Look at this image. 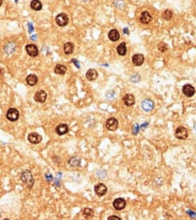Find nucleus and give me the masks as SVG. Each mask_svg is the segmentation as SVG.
Wrapping results in <instances>:
<instances>
[{
  "mask_svg": "<svg viewBox=\"0 0 196 220\" xmlns=\"http://www.w3.org/2000/svg\"><path fill=\"white\" fill-rule=\"evenodd\" d=\"M2 3H3V1H2V0H0V6L2 5Z\"/></svg>",
  "mask_w": 196,
  "mask_h": 220,
  "instance_id": "7c9ffc66",
  "label": "nucleus"
},
{
  "mask_svg": "<svg viewBox=\"0 0 196 220\" xmlns=\"http://www.w3.org/2000/svg\"><path fill=\"white\" fill-rule=\"evenodd\" d=\"M28 139H29V141L32 144H38V143L41 142L42 137H41V135H39L37 133H34V132H33V133H30L28 136Z\"/></svg>",
  "mask_w": 196,
  "mask_h": 220,
  "instance_id": "9b49d317",
  "label": "nucleus"
},
{
  "mask_svg": "<svg viewBox=\"0 0 196 220\" xmlns=\"http://www.w3.org/2000/svg\"><path fill=\"white\" fill-rule=\"evenodd\" d=\"M21 179L28 187H32L33 185L34 180H33L32 173H30V171H29V170H26L21 174Z\"/></svg>",
  "mask_w": 196,
  "mask_h": 220,
  "instance_id": "f257e3e1",
  "label": "nucleus"
},
{
  "mask_svg": "<svg viewBox=\"0 0 196 220\" xmlns=\"http://www.w3.org/2000/svg\"><path fill=\"white\" fill-rule=\"evenodd\" d=\"M108 36H109V39H110L111 41H117L118 39L120 38V33L119 32H118L117 29H111L110 32H109V34H108Z\"/></svg>",
  "mask_w": 196,
  "mask_h": 220,
  "instance_id": "a211bd4d",
  "label": "nucleus"
},
{
  "mask_svg": "<svg viewBox=\"0 0 196 220\" xmlns=\"http://www.w3.org/2000/svg\"><path fill=\"white\" fill-rule=\"evenodd\" d=\"M158 49H159L161 52H166L168 48H167V45H166V44L162 42V43H160L159 45H158Z\"/></svg>",
  "mask_w": 196,
  "mask_h": 220,
  "instance_id": "bb28decb",
  "label": "nucleus"
},
{
  "mask_svg": "<svg viewBox=\"0 0 196 220\" xmlns=\"http://www.w3.org/2000/svg\"><path fill=\"white\" fill-rule=\"evenodd\" d=\"M56 23L59 26H65L67 25L69 23V18L67 16V14L65 13H61V14H58L57 17H56Z\"/></svg>",
  "mask_w": 196,
  "mask_h": 220,
  "instance_id": "f03ea898",
  "label": "nucleus"
},
{
  "mask_svg": "<svg viewBox=\"0 0 196 220\" xmlns=\"http://www.w3.org/2000/svg\"><path fill=\"white\" fill-rule=\"evenodd\" d=\"M30 8L34 11H39V10H41L42 4L39 0H33V1L30 2Z\"/></svg>",
  "mask_w": 196,
  "mask_h": 220,
  "instance_id": "aec40b11",
  "label": "nucleus"
},
{
  "mask_svg": "<svg viewBox=\"0 0 196 220\" xmlns=\"http://www.w3.org/2000/svg\"><path fill=\"white\" fill-rule=\"evenodd\" d=\"M113 205H114V208L117 210H122V209H124L126 208V201L124 199H121V198H119V199H117V200L114 201V202H113Z\"/></svg>",
  "mask_w": 196,
  "mask_h": 220,
  "instance_id": "ddd939ff",
  "label": "nucleus"
},
{
  "mask_svg": "<svg viewBox=\"0 0 196 220\" xmlns=\"http://www.w3.org/2000/svg\"><path fill=\"white\" fill-rule=\"evenodd\" d=\"M176 137L180 140H184L188 137V131L182 126L178 127V128L176 130Z\"/></svg>",
  "mask_w": 196,
  "mask_h": 220,
  "instance_id": "20e7f679",
  "label": "nucleus"
},
{
  "mask_svg": "<svg viewBox=\"0 0 196 220\" xmlns=\"http://www.w3.org/2000/svg\"><path fill=\"white\" fill-rule=\"evenodd\" d=\"M115 96V93H114V91H112V90H109L107 91V93H106V97L108 99H111L113 98V97Z\"/></svg>",
  "mask_w": 196,
  "mask_h": 220,
  "instance_id": "cd10ccee",
  "label": "nucleus"
},
{
  "mask_svg": "<svg viewBox=\"0 0 196 220\" xmlns=\"http://www.w3.org/2000/svg\"><path fill=\"white\" fill-rule=\"evenodd\" d=\"M55 73L57 74H65L67 72V68L65 67L64 65H57L55 67V69H54Z\"/></svg>",
  "mask_w": 196,
  "mask_h": 220,
  "instance_id": "5701e85b",
  "label": "nucleus"
},
{
  "mask_svg": "<svg viewBox=\"0 0 196 220\" xmlns=\"http://www.w3.org/2000/svg\"><path fill=\"white\" fill-rule=\"evenodd\" d=\"M69 131V127L67 124H65V123H62V124H59L57 127H56V133L58 135H64L68 133Z\"/></svg>",
  "mask_w": 196,
  "mask_h": 220,
  "instance_id": "2eb2a0df",
  "label": "nucleus"
},
{
  "mask_svg": "<svg viewBox=\"0 0 196 220\" xmlns=\"http://www.w3.org/2000/svg\"><path fill=\"white\" fill-rule=\"evenodd\" d=\"M132 63L136 66H141L143 63H144V56L142 54H136L132 57Z\"/></svg>",
  "mask_w": 196,
  "mask_h": 220,
  "instance_id": "4468645a",
  "label": "nucleus"
},
{
  "mask_svg": "<svg viewBox=\"0 0 196 220\" xmlns=\"http://www.w3.org/2000/svg\"><path fill=\"white\" fill-rule=\"evenodd\" d=\"M26 50L30 57H36L38 55V49L34 44H28L26 46Z\"/></svg>",
  "mask_w": 196,
  "mask_h": 220,
  "instance_id": "1a4fd4ad",
  "label": "nucleus"
},
{
  "mask_svg": "<svg viewBox=\"0 0 196 220\" xmlns=\"http://www.w3.org/2000/svg\"><path fill=\"white\" fill-rule=\"evenodd\" d=\"M107 191H108L107 187L104 184H102V183H99L97 185H95V187H94V192H95V194H96V195H98V196H100V197L106 195Z\"/></svg>",
  "mask_w": 196,
  "mask_h": 220,
  "instance_id": "39448f33",
  "label": "nucleus"
},
{
  "mask_svg": "<svg viewBox=\"0 0 196 220\" xmlns=\"http://www.w3.org/2000/svg\"><path fill=\"white\" fill-rule=\"evenodd\" d=\"M141 107H142V110L144 112H147V113L151 112L154 108V103H153V101H151L150 99H145L142 102Z\"/></svg>",
  "mask_w": 196,
  "mask_h": 220,
  "instance_id": "0eeeda50",
  "label": "nucleus"
},
{
  "mask_svg": "<svg viewBox=\"0 0 196 220\" xmlns=\"http://www.w3.org/2000/svg\"><path fill=\"white\" fill-rule=\"evenodd\" d=\"M124 103L126 106H128V107H130V106H132L136 102V99H134V96L132 94H127L125 97H124Z\"/></svg>",
  "mask_w": 196,
  "mask_h": 220,
  "instance_id": "dca6fc26",
  "label": "nucleus"
},
{
  "mask_svg": "<svg viewBox=\"0 0 196 220\" xmlns=\"http://www.w3.org/2000/svg\"><path fill=\"white\" fill-rule=\"evenodd\" d=\"M69 164L73 166V167H77L78 165L81 164V160H80V157H72L71 160L69 161Z\"/></svg>",
  "mask_w": 196,
  "mask_h": 220,
  "instance_id": "b1692460",
  "label": "nucleus"
},
{
  "mask_svg": "<svg viewBox=\"0 0 196 220\" xmlns=\"http://www.w3.org/2000/svg\"><path fill=\"white\" fill-rule=\"evenodd\" d=\"M194 130L196 131V123H195V124H194Z\"/></svg>",
  "mask_w": 196,
  "mask_h": 220,
  "instance_id": "2f4dec72",
  "label": "nucleus"
},
{
  "mask_svg": "<svg viewBox=\"0 0 196 220\" xmlns=\"http://www.w3.org/2000/svg\"><path fill=\"white\" fill-rule=\"evenodd\" d=\"M2 73H3V72H2V69L0 68V76H1V74H2Z\"/></svg>",
  "mask_w": 196,
  "mask_h": 220,
  "instance_id": "c756f323",
  "label": "nucleus"
},
{
  "mask_svg": "<svg viewBox=\"0 0 196 220\" xmlns=\"http://www.w3.org/2000/svg\"><path fill=\"white\" fill-rule=\"evenodd\" d=\"M6 117L10 121H16L19 118V111L17 109L11 108V109L8 110Z\"/></svg>",
  "mask_w": 196,
  "mask_h": 220,
  "instance_id": "7ed1b4c3",
  "label": "nucleus"
},
{
  "mask_svg": "<svg viewBox=\"0 0 196 220\" xmlns=\"http://www.w3.org/2000/svg\"><path fill=\"white\" fill-rule=\"evenodd\" d=\"M162 16H163V19L164 20L170 21V20L172 19V17H173V12L171 10H166V11H164Z\"/></svg>",
  "mask_w": 196,
  "mask_h": 220,
  "instance_id": "a878e982",
  "label": "nucleus"
},
{
  "mask_svg": "<svg viewBox=\"0 0 196 220\" xmlns=\"http://www.w3.org/2000/svg\"><path fill=\"white\" fill-rule=\"evenodd\" d=\"M37 76L36 74H29V76H27V83L29 85V86H33L36 85L37 83Z\"/></svg>",
  "mask_w": 196,
  "mask_h": 220,
  "instance_id": "6ab92c4d",
  "label": "nucleus"
},
{
  "mask_svg": "<svg viewBox=\"0 0 196 220\" xmlns=\"http://www.w3.org/2000/svg\"><path fill=\"white\" fill-rule=\"evenodd\" d=\"M97 76H98V73H97V70H95L94 69H89L88 70V73H86V78L90 81L95 80V79L97 78Z\"/></svg>",
  "mask_w": 196,
  "mask_h": 220,
  "instance_id": "f3484780",
  "label": "nucleus"
},
{
  "mask_svg": "<svg viewBox=\"0 0 196 220\" xmlns=\"http://www.w3.org/2000/svg\"><path fill=\"white\" fill-rule=\"evenodd\" d=\"M84 1H88V0H84Z\"/></svg>",
  "mask_w": 196,
  "mask_h": 220,
  "instance_id": "473e14b6",
  "label": "nucleus"
},
{
  "mask_svg": "<svg viewBox=\"0 0 196 220\" xmlns=\"http://www.w3.org/2000/svg\"><path fill=\"white\" fill-rule=\"evenodd\" d=\"M151 20H152V17L149 14V12H147V11L142 12L141 15H140V18H139V21H140V23L141 24H144V25L149 24L150 22H151Z\"/></svg>",
  "mask_w": 196,
  "mask_h": 220,
  "instance_id": "f8f14e48",
  "label": "nucleus"
},
{
  "mask_svg": "<svg viewBox=\"0 0 196 220\" xmlns=\"http://www.w3.org/2000/svg\"><path fill=\"white\" fill-rule=\"evenodd\" d=\"M74 51V44L71 42H67L64 44V52L65 54L67 55H71Z\"/></svg>",
  "mask_w": 196,
  "mask_h": 220,
  "instance_id": "412c9836",
  "label": "nucleus"
},
{
  "mask_svg": "<svg viewBox=\"0 0 196 220\" xmlns=\"http://www.w3.org/2000/svg\"><path fill=\"white\" fill-rule=\"evenodd\" d=\"M46 98H47V94H46V92L43 90L37 91L36 95H34V100L38 103H44L46 101Z\"/></svg>",
  "mask_w": 196,
  "mask_h": 220,
  "instance_id": "6e6552de",
  "label": "nucleus"
},
{
  "mask_svg": "<svg viewBox=\"0 0 196 220\" xmlns=\"http://www.w3.org/2000/svg\"><path fill=\"white\" fill-rule=\"evenodd\" d=\"M118 120H116L115 117H110L108 118V120L106 121V127L108 130L110 131H115L118 128Z\"/></svg>",
  "mask_w": 196,
  "mask_h": 220,
  "instance_id": "423d86ee",
  "label": "nucleus"
},
{
  "mask_svg": "<svg viewBox=\"0 0 196 220\" xmlns=\"http://www.w3.org/2000/svg\"><path fill=\"white\" fill-rule=\"evenodd\" d=\"M117 52H118V54L121 56L126 55V53H127V47H126L125 42H122L121 44H119V46L117 47Z\"/></svg>",
  "mask_w": 196,
  "mask_h": 220,
  "instance_id": "4be33fe9",
  "label": "nucleus"
},
{
  "mask_svg": "<svg viewBox=\"0 0 196 220\" xmlns=\"http://www.w3.org/2000/svg\"><path fill=\"white\" fill-rule=\"evenodd\" d=\"M113 219H115V220H120V217L119 216H116V215H112V216H110L108 218V220H113Z\"/></svg>",
  "mask_w": 196,
  "mask_h": 220,
  "instance_id": "c85d7f7f",
  "label": "nucleus"
},
{
  "mask_svg": "<svg viewBox=\"0 0 196 220\" xmlns=\"http://www.w3.org/2000/svg\"><path fill=\"white\" fill-rule=\"evenodd\" d=\"M82 214H84V216L85 218H90V217H92L93 216V210L91 209V208H84V210H82Z\"/></svg>",
  "mask_w": 196,
  "mask_h": 220,
  "instance_id": "393cba45",
  "label": "nucleus"
},
{
  "mask_svg": "<svg viewBox=\"0 0 196 220\" xmlns=\"http://www.w3.org/2000/svg\"><path fill=\"white\" fill-rule=\"evenodd\" d=\"M195 89L192 85L190 84H185L182 87V93H184L186 97H192L194 95Z\"/></svg>",
  "mask_w": 196,
  "mask_h": 220,
  "instance_id": "9d476101",
  "label": "nucleus"
}]
</instances>
